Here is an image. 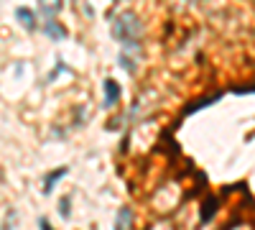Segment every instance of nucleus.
<instances>
[{"mask_svg": "<svg viewBox=\"0 0 255 230\" xmlns=\"http://www.w3.org/2000/svg\"><path fill=\"white\" fill-rule=\"evenodd\" d=\"M141 21L136 18L133 13H123L117 15L115 23H112V36L125 44V46H136V49H141Z\"/></svg>", "mask_w": 255, "mask_h": 230, "instance_id": "obj_1", "label": "nucleus"}, {"mask_svg": "<svg viewBox=\"0 0 255 230\" xmlns=\"http://www.w3.org/2000/svg\"><path fill=\"white\" fill-rule=\"evenodd\" d=\"M16 21L26 28V31H36V15L28 8H16Z\"/></svg>", "mask_w": 255, "mask_h": 230, "instance_id": "obj_2", "label": "nucleus"}, {"mask_svg": "<svg viewBox=\"0 0 255 230\" xmlns=\"http://www.w3.org/2000/svg\"><path fill=\"white\" fill-rule=\"evenodd\" d=\"M64 174H67V166H59V169H54V172H49L46 179H43V194H51V189L56 187V182Z\"/></svg>", "mask_w": 255, "mask_h": 230, "instance_id": "obj_3", "label": "nucleus"}, {"mask_svg": "<svg viewBox=\"0 0 255 230\" xmlns=\"http://www.w3.org/2000/svg\"><path fill=\"white\" fill-rule=\"evenodd\" d=\"M105 92H108V97H105V107H112L120 100V85L115 80H105Z\"/></svg>", "mask_w": 255, "mask_h": 230, "instance_id": "obj_4", "label": "nucleus"}, {"mask_svg": "<svg viewBox=\"0 0 255 230\" xmlns=\"http://www.w3.org/2000/svg\"><path fill=\"white\" fill-rule=\"evenodd\" d=\"M219 97H222L219 92H215V95H209V97H202V100H197V102H189V105L184 107V115H189V113H194V110H202V107H207V105L217 102Z\"/></svg>", "mask_w": 255, "mask_h": 230, "instance_id": "obj_5", "label": "nucleus"}, {"mask_svg": "<svg viewBox=\"0 0 255 230\" xmlns=\"http://www.w3.org/2000/svg\"><path fill=\"white\" fill-rule=\"evenodd\" d=\"M38 8L46 18H54V15L62 10V0H38Z\"/></svg>", "mask_w": 255, "mask_h": 230, "instance_id": "obj_6", "label": "nucleus"}, {"mask_svg": "<svg viewBox=\"0 0 255 230\" xmlns=\"http://www.w3.org/2000/svg\"><path fill=\"white\" fill-rule=\"evenodd\" d=\"M217 210V199L215 197H207L204 205H202V223H209L212 220V212Z\"/></svg>", "mask_w": 255, "mask_h": 230, "instance_id": "obj_7", "label": "nucleus"}, {"mask_svg": "<svg viewBox=\"0 0 255 230\" xmlns=\"http://www.w3.org/2000/svg\"><path fill=\"white\" fill-rule=\"evenodd\" d=\"M46 34H49L51 39H56V41H62V39L67 36V34H64V28L59 26V23H49V26H46Z\"/></svg>", "mask_w": 255, "mask_h": 230, "instance_id": "obj_8", "label": "nucleus"}, {"mask_svg": "<svg viewBox=\"0 0 255 230\" xmlns=\"http://www.w3.org/2000/svg\"><path fill=\"white\" fill-rule=\"evenodd\" d=\"M128 218H130V210H128V207H123V210H120V215H117L115 230H123V228H125V223H128Z\"/></svg>", "mask_w": 255, "mask_h": 230, "instance_id": "obj_9", "label": "nucleus"}, {"mask_svg": "<svg viewBox=\"0 0 255 230\" xmlns=\"http://www.w3.org/2000/svg\"><path fill=\"white\" fill-rule=\"evenodd\" d=\"M59 215H62L64 220H69V197H62V199H59Z\"/></svg>", "mask_w": 255, "mask_h": 230, "instance_id": "obj_10", "label": "nucleus"}, {"mask_svg": "<svg viewBox=\"0 0 255 230\" xmlns=\"http://www.w3.org/2000/svg\"><path fill=\"white\" fill-rule=\"evenodd\" d=\"M232 92H235V95H245V92H255V85H248V87H235Z\"/></svg>", "mask_w": 255, "mask_h": 230, "instance_id": "obj_11", "label": "nucleus"}, {"mask_svg": "<svg viewBox=\"0 0 255 230\" xmlns=\"http://www.w3.org/2000/svg\"><path fill=\"white\" fill-rule=\"evenodd\" d=\"M38 228H41V230H54V228L49 225V220H46V218H41V220H38Z\"/></svg>", "mask_w": 255, "mask_h": 230, "instance_id": "obj_12", "label": "nucleus"}]
</instances>
